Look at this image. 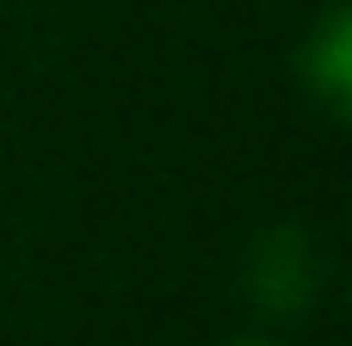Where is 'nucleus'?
Instances as JSON below:
<instances>
[{"mask_svg":"<svg viewBox=\"0 0 352 346\" xmlns=\"http://www.w3.org/2000/svg\"><path fill=\"white\" fill-rule=\"evenodd\" d=\"M328 248L316 229L303 223H266L248 254H241V297L266 316V322H303L322 310L328 297Z\"/></svg>","mask_w":352,"mask_h":346,"instance_id":"f257e3e1","label":"nucleus"},{"mask_svg":"<svg viewBox=\"0 0 352 346\" xmlns=\"http://www.w3.org/2000/svg\"><path fill=\"white\" fill-rule=\"evenodd\" d=\"M297 87L328 124L352 118V6L346 0H328L303 25V37H297Z\"/></svg>","mask_w":352,"mask_h":346,"instance_id":"f03ea898","label":"nucleus"},{"mask_svg":"<svg viewBox=\"0 0 352 346\" xmlns=\"http://www.w3.org/2000/svg\"><path fill=\"white\" fill-rule=\"evenodd\" d=\"M223 346H291V340H278V334H235V340H223Z\"/></svg>","mask_w":352,"mask_h":346,"instance_id":"7ed1b4c3","label":"nucleus"}]
</instances>
